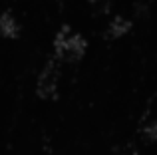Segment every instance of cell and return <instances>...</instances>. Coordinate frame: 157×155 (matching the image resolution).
I'll list each match as a JSON object with an SVG mask.
<instances>
[{
	"instance_id": "1",
	"label": "cell",
	"mask_w": 157,
	"mask_h": 155,
	"mask_svg": "<svg viewBox=\"0 0 157 155\" xmlns=\"http://www.w3.org/2000/svg\"><path fill=\"white\" fill-rule=\"evenodd\" d=\"M54 60L60 64H78L88 52V40L84 34L74 32L70 24L58 30L56 38H54Z\"/></svg>"
},
{
	"instance_id": "2",
	"label": "cell",
	"mask_w": 157,
	"mask_h": 155,
	"mask_svg": "<svg viewBox=\"0 0 157 155\" xmlns=\"http://www.w3.org/2000/svg\"><path fill=\"white\" fill-rule=\"evenodd\" d=\"M58 81H60V62L48 60L36 80V96L40 100H56L58 97Z\"/></svg>"
},
{
	"instance_id": "3",
	"label": "cell",
	"mask_w": 157,
	"mask_h": 155,
	"mask_svg": "<svg viewBox=\"0 0 157 155\" xmlns=\"http://www.w3.org/2000/svg\"><path fill=\"white\" fill-rule=\"evenodd\" d=\"M20 32H22V26L16 20V16L10 10H4L0 14V36L8 38V40H18Z\"/></svg>"
},
{
	"instance_id": "4",
	"label": "cell",
	"mask_w": 157,
	"mask_h": 155,
	"mask_svg": "<svg viewBox=\"0 0 157 155\" xmlns=\"http://www.w3.org/2000/svg\"><path fill=\"white\" fill-rule=\"evenodd\" d=\"M131 26H133V22H131V20L123 18V16H115V18H111V22L107 24L105 38H109V40H117V38H123L125 34H129Z\"/></svg>"
},
{
	"instance_id": "5",
	"label": "cell",
	"mask_w": 157,
	"mask_h": 155,
	"mask_svg": "<svg viewBox=\"0 0 157 155\" xmlns=\"http://www.w3.org/2000/svg\"><path fill=\"white\" fill-rule=\"evenodd\" d=\"M141 135L145 137L149 143H157V119H151V121H147V123L143 125Z\"/></svg>"
},
{
	"instance_id": "6",
	"label": "cell",
	"mask_w": 157,
	"mask_h": 155,
	"mask_svg": "<svg viewBox=\"0 0 157 155\" xmlns=\"http://www.w3.org/2000/svg\"><path fill=\"white\" fill-rule=\"evenodd\" d=\"M88 2L92 4V6H105V4H107L105 0H88Z\"/></svg>"
}]
</instances>
